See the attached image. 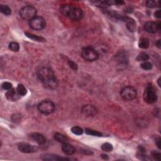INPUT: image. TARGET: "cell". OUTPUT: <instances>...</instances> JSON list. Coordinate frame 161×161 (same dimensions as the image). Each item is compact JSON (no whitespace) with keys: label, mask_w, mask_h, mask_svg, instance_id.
<instances>
[{"label":"cell","mask_w":161,"mask_h":161,"mask_svg":"<svg viewBox=\"0 0 161 161\" xmlns=\"http://www.w3.org/2000/svg\"><path fill=\"white\" fill-rule=\"evenodd\" d=\"M37 76L45 88L53 90L58 87V79L55 76L54 71L50 68H41L37 73Z\"/></svg>","instance_id":"cell-1"},{"label":"cell","mask_w":161,"mask_h":161,"mask_svg":"<svg viewBox=\"0 0 161 161\" xmlns=\"http://www.w3.org/2000/svg\"><path fill=\"white\" fill-rule=\"evenodd\" d=\"M60 11L65 17L74 21L80 20L83 17L81 9L70 5H64L60 8Z\"/></svg>","instance_id":"cell-2"},{"label":"cell","mask_w":161,"mask_h":161,"mask_svg":"<svg viewBox=\"0 0 161 161\" xmlns=\"http://www.w3.org/2000/svg\"><path fill=\"white\" fill-rule=\"evenodd\" d=\"M145 101L148 104H153L157 100V95L156 89L151 84H148L144 93Z\"/></svg>","instance_id":"cell-3"},{"label":"cell","mask_w":161,"mask_h":161,"mask_svg":"<svg viewBox=\"0 0 161 161\" xmlns=\"http://www.w3.org/2000/svg\"><path fill=\"white\" fill-rule=\"evenodd\" d=\"M38 109L40 113L47 115L54 112L55 106L52 101L50 100H44L39 104Z\"/></svg>","instance_id":"cell-4"},{"label":"cell","mask_w":161,"mask_h":161,"mask_svg":"<svg viewBox=\"0 0 161 161\" xmlns=\"http://www.w3.org/2000/svg\"><path fill=\"white\" fill-rule=\"evenodd\" d=\"M20 15L23 19L30 21L34 17H37V10L32 6H25L20 10Z\"/></svg>","instance_id":"cell-5"},{"label":"cell","mask_w":161,"mask_h":161,"mask_svg":"<svg viewBox=\"0 0 161 161\" xmlns=\"http://www.w3.org/2000/svg\"><path fill=\"white\" fill-rule=\"evenodd\" d=\"M81 55L84 60L87 61H94L99 57L97 51L90 47H84L81 51Z\"/></svg>","instance_id":"cell-6"},{"label":"cell","mask_w":161,"mask_h":161,"mask_svg":"<svg viewBox=\"0 0 161 161\" xmlns=\"http://www.w3.org/2000/svg\"><path fill=\"white\" fill-rule=\"evenodd\" d=\"M137 90L132 86H126L122 89L120 95L124 100L131 101L137 96Z\"/></svg>","instance_id":"cell-7"},{"label":"cell","mask_w":161,"mask_h":161,"mask_svg":"<svg viewBox=\"0 0 161 161\" xmlns=\"http://www.w3.org/2000/svg\"><path fill=\"white\" fill-rule=\"evenodd\" d=\"M30 26L32 29L41 30L46 26V21L44 18L37 16L30 21Z\"/></svg>","instance_id":"cell-8"},{"label":"cell","mask_w":161,"mask_h":161,"mask_svg":"<svg viewBox=\"0 0 161 161\" xmlns=\"http://www.w3.org/2000/svg\"><path fill=\"white\" fill-rule=\"evenodd\" d=\"M115 60L120 66H125L128 63V56L126 52L120 51L115 55Z\"/></svg>","instance_id":"cell-9"},{"label":"cell","mask_w":161,"mask_h":161,"mask_svg":"<svg viewBox=\"0 0 161 161\" xmlns=\"http://www.w3.org/2000/svg\"><path fill=\"white\" fill-rule=\"evenodd\" d=\"M18 150L21 152L30 154V153H34L38 150V147L35 145H33L27 143H21L18 145Z\"/></svg>","instance_id":"cell-10"},{"label":"cell","mask_w":161,"mask_h":161,"mask_svg":"<svg viewBox=\"0 0 161 161\" xmlns=\"http://www.w3.org/2000/svg\"><path fill=\"white\" fill-rule=\"evenodd\" d=\"M144 29L146 32L150 33H156L160 29V23H156L154 21H148L144 25Z\"/></svg>","instance_id":"cell-11"},{"label":"cell","mask_w":161,"mask_h":161,"mask_svg":"<svg viewBox=\"0 0 161 161\" xmlns=\"http://www.w3.org/2000/svg\"><path fill=\"white\" fill-rule=\"evenodd\" d=\"M81 111L84 115L87 116H94L97 113L96 108L91 104H86L83 106Z\"/></svg>","instance_id":"cell-12"},{"label":"cell","mask_w":161,"mask_h":161,"mask_svg":"<svg viewBox=\"0 0 161 161\" xmlns=\"http://www.w3.org/2000/svg\"><path fill=\"white\" fill-rule=\"evenodd\" d=\"M122 20L124 21L126 23V27H127V29L129 30L130 32H135L137 25H136V23L134 19L129 17H122Z\"/></svg>","instance_id":"cell-13"},{"label":"cell","mask_w":161,"mask_h":161,"mask_svg":"<svg viewBox=\"0 0 161 161\" xmlns=\"http://www.w3.org/2000/svg\"><path fill=\"white\" fill-rule=\"evenodd\" d=\"M6 98L7 100L11 101H16L18 99L20 98V96L18 93L17 90H15V89L11 88L10 90H8V91L6 93Z\"/></svg>","instance_id":"cell-14"},{"label":"cell","mask_w":161,"mask_h":161,"mask_svg":"<svg viewBox=\"0 0 161 161\" xmlns=\"http://www.w3.org/2000/svg\"><path fill=\"white\" fill-rule=\"evenodd\" d=\"M31 138L39 145H44L46 142V138L44 135L39 133H33L30 135Z\"/></svg>","instance_id":"cell-15"},{"label":"cell","mask_w":161,"mask_h":161,"mask_svg":"<svg viewBox=\"0 0 161 161\" xmlns=\"http://www.w3.org/2000/svg\"><path fill=\"white\" fill-rule=\"evenodd\" d=\"M62 150H63V152L67 155V156H72L75 152V148H74L72 145L68 144L67 142L63 144Z\"/></svg>","instance_id":"cell-16"},{"label":"cell","mask_w":161,"mask_h":161,"mask_svg":"<svg viewBox=\"0 0 161 161\" xmlns=\"http://www.w3.org/2000/svg\"><path fill=\"white\" fill-rule=\"evenodd\" d=\"M41 159L44 160H61L62 158L54 154H45L42 155Z\"/></svg>","instance_id":"cell-17"},{"label":"cell","mask_w":161,"mask_h":161,"mask_svg":"<svg viewBox=\"0 0 161 161\" xmlns=\"http://www.w3.org/2000/svg\"><path fill=\"white\" fill-rule=\"evenodd\" d=\"M25 35L28 37V38L33 40V41L39 42H45V39L44 38H43V37H42L37 36L36 35H34V34L30 33H29V32H25Z\"/></svg>","instance_id":"cell-18"},{"label":"cell","mask_w":161,"mask_h":161,"mask_svg":"<svg viewBox=\"0 0 161 161\" xmlns=\"http://www.w3.org/2000/svg\"><path fill=\"white\" fill-rule=\"evenodd\" d=\"M54 139L58 142H60L61 144L66 143L68 141V138L66 135H64L60 133H56L54 135Z\"/></svg>","instance_id":"cell-19"},{"label":"cell","mask_w":161,"mask_h":161,"mask_svg":"<svg viewBox=\"0 0 161 161\" xmlns=\"http://www.w3.org/2000/svg\"><path fill=\"white\" fill-rule=\"evenodd\" d=\"M139 47L141 49H147L149 46V40L146 38H142L138 42Z\"/></svg>","instance_id":"cell-20"},{"label":"cell","mask_w":161,"mask_h":161,"mask_svg":"<svg viewBox=\"0 0 161 161\" xmlns=\"http://www.w3.org/2000/svg\"><path fill=\"white\" fill-rule=\"evenodd\" d=\"M0 11H1L2 13H3L4 15H7V16L10 15L11 13V8L7 5H1V6H0Z\"/></svg>","instance_id":"cell-21"},{"label":"cell","mask_w":161,"mask_h":161,"mask_svg":"<svg viewBox=\"0 0 161 161\" xmlns=\"http://www.w3.org/2000/svg\"><path fill=\"white\" fill-rule=\"evenodd\" d=\"M17 90L18 93L19 94L20 96H25L27 93V89L23 84H18L17 86Z\"/></svg>","instance_id":"cell-22"},{"label":"cell","mask_w":161,"mask_h":161,"mask_svg":"<svg viewBox=\"0 0 161 161\" xmlns=\"http://www.w3.org/2000/svg\"><path fill=\"white\" fill-rule=\"evenodd\" d=\"M149 59L148 55L145 52H141L140 54H139L137 57V61H142V62H146Z\"/></svg>","instance_id":"cell-23"},{"label":"cell","mask_w":161,"mask_h":161,"mask_svg":"<svg viewBox=\"0 0 161 161\" xmlns=\"http://www.w3.org/2000/svg\"><path fill=\"white\" fill-rule=\"evenodd\" d=\"M9 49L13 52H18L20 49V45L17 42H12L9 44Z\"/></svg>","instance_id":"cell-24"},{"label":"cell","mask_w":161,"mask_h":161,"mask_svg":"<svg viewBox=\"0 0 161 161\" xmlns=\"http://www.w3.org/2000/svg\"><path fill=\"white\" fill-rule=\"evenodd\" d=\"M71 132H72L74 134L77 135H80L82 134L83 130L82 128H80V126H74L71 128Z\"/></svg>","instance_id":"cell-25"},{"label":"cell","mask_w":161,"mask_h":161,"mask_svg":"<svg viewBox=\"0 0 161 161\" xmlns=\"http://www.w3.org/2000/svg\"><path fill=\"white\" fill-rule=\"evenodd\" d=\"M85 132L88 135H92V136H95V137H102V134H101L100 132L86 128Z\"/></svg>","instance_id":"cell-26"},{"label":"cell","mask_w":161,"mask_h":161,"mask_svg":"<svg viewBox=\"0 0 161 161\" xmlns=\"http://www.w3.org/2000/svg\"><path fill=\"white\" fill-rule=\"evenodd\" d=\"M101 149L105 152H111L113 150V146L109 143H104L101 145Z\"/></svg>","instance_id":"cell-27"},{"label":"cell","mask_w":161,"mask_h":161,"mask_svg":"<svg viewBox=\"0 0 161 161\" xmlns=\"http://www.w3.org/2000/svg\"><path fill=\"white\" fill-rule=\"evenodd\" d=\"M140 67L144 70H150L152 68V64L149 62H144L143 63L141 64Z\"/></svg>","instance_id":"cell-28"},{"label":"cell","mask_w":161,"mask_h":161,"mask_svg":"<svg viewBox=\"0 0 161 161\" xmlns=\"http://www.w3.org/2000/svg\"><path fill=\"white\" fill-rule=\"evenodd\" d=\"M157 4H159V1H153V0H149V1H146V6L148 8H152L157 7Z\"/></svg>","instance_id":"cell-29"},{"label":"cell","mask_w":161,"mask_h":161,"mask_svg":"<svg viewBox=\"0 0 161 161\" xmlns=\"http://www.w3.org/2000/svg\"><path fill=\"white\" fill-rule=\"evenodd\" d=\"M2 88L5 90H10L12 88V84L9 82H4L2 84Z\"/></svg>","instance_id":"cell-30"},{"label":"cell","mask_w":161,"mask_h":161,"mask_svg":"<svg viewBox=\"0 0 161 161\" xmlns=\"http://www.w3.org/2000/svg\"><path fill=\"white\" fill-rule=\"evenodd\" d=\"M152 157L155 160H160V157H161V155L159 152H157L156 151H153L152 152Z\"/></svg>","instance_id":"cell-31"},{"label":"cell","mask_w":161,"mask_h":161,"mask_svg":"<svg viewBox=\"0 0 161 161\" xmlns=\"http://www.w3.org/2000/svg\"><path fill=\"white\" fill-rule=\"evenodd\" d=\"M68 64H69L70 67L72 68V69L74 71H76L77 69V65L74 63L73 61H68Z\"/></svg>","instance_id":"cell-32"},{"label":"cell","mask_w":161,"mask_h":161,"mask_svg":"<svg viewBox=\"0 0 161 161\" xmlns=\"http://www.w3.org/2000/svg\"><path fill=\"white\" fill-rule=\"evenodd\" d=\"M154 17H156V18H159V19H160V17H161V15H160V10H157V11H156V12H155Z\"/></svg>","instance_id":"cell-33"},{"label":"cell","mask_w":161,"mask_h":161,"mask_svg":"<svg viewBox=\"0 0 161 161\" xmlns=\"http://www.w3.org/2000/svg\"><path fill=\"white\" fill-rule=\"evenodd\" d=\"M160 137H157L156 139V145L157 146V147L159 148H160Z\"/></svg>","instance_id":"cell-34"},{"label":"cell","mask_w":161,"mask_h":161,"mask_svg":"<svg viewBox=\"0 0 161 161\" xmlns=\"http://www.w3.org/2000/svg\"><path fill=\"white\" fill-rule=\"evenodd\" d=\"M113 4L116 5H122L125 4V2L123 1H113Z\"/></svg>","instance_id":"cell-35"},{"label":"cell","mask_w":161,"mask_h":161,"mask_svg":"<svg viewBox=\"0 0 161 161\" xmlns=\"http://www.w3.org/2000/svg\"><path fill=\"white\" fill-rule=\"evenodd\" d=\"M101 157L103 158V159H104V160H108V159H109V157H108V156L106 154H102L101 156Z\"/></svg>","instance_id":"cell-36"},{"label":"cell","mask_w":161,"mask_h":161,"mask_svg":"<svg viewBox=\"0 0 161 161\" xmlns=\"http://www.w3.org/2000/svg\"><path fill=\"white\" fill-rule=\"evenodd\" d=\"M160 45H161V44H160V40H158V41L156 42V46L157 47H158V48H160Z\"/></svg>","instance_id":"cell-37"},{"label":"cell","mask_w":161,"mask_h":161,"mask_svg":"<svg viewBox=\"0 0 161 161\" xmlns=\"http://www.w3.org/2000/svg\"><path fill=\"white\" fill-rule=\"evenodd\" d=\"M160 78H159V79H158V80H157V82H158V84H159V86H160H160H161V85H160Z\"/></svg>","instance_id":"cell-38"}]
</instances>
